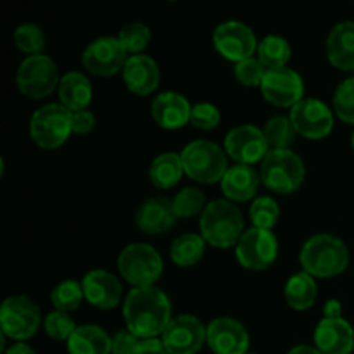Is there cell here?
<instances>
[{"label":"cell","mask_w":354,"mask_h":354,"mask_svg":"<svg viewBox=\"0 0 354 354\" xmlns=\"http://www.w3.org/2000/svg\"><path fill=\"white\" fill-rule=\"evenodd\" d=\"M287 306L296 311H306L315 304L318 296L317 282L313 277L306 272H299L290 277L283 289Z\"/></svg>","instance_id":"obj_28"},{"label":"cell","mask_w":354,"mask_h":354,"mask_svg":"<svg viewBox=\"0 0 354 354\" xmlns=\"http://www.w3.org/2000/svg\"><path fill=\"white\" fill-rule=\"evenodd\" d=\"M118 40L128 54H142L151 41V30L144 23H130L121 28Z\"/></svg>","instance_id":"obj_36"},{"label":"cell","mask_w":354,"mask_h":354,"mask_svg":"<svg viewBox=\"0 0 354 354\" xmlns=\"http://www.w3.org/2000/svg\"><path fill=\"white\" fill-rule=\"evenodd\" d=\"M313 344L322 354H353V325L346 318H324L315 328Z\"/></svg>","instance_id":"obj_19"},{"label":"cell","mask_w":354,"mask_h":354,"mask_svg":"<svg viewBox=\"0 0 354 354\" xmlns=\"http://www.w3.org/2000/svg\"><path fill=\"white\" fill-rule=\"evenodd\" d=\"M59 99L61 104L71 113L83 111L92 102V83L83 73L71 71L66 73L59 83Z\"/></svg>","instance_id":"obj_26"},{"label":"cell","mask_w":354,"mask_h":354,"mask_svg":"<svg viewBox=\"0 0 354 354\" xmlns=\"http://www.w3.org/2000/svg\"><path fill=\"white\" fill-rule=\"evenodd\" d=\"M266 68L258 57H249L235 64V78L244 86H261Z\"/></svg>","instance_id":"obj_40"},{"label":"cell","mask_w":354,"mask_h":354,"mask_svg":"<svg viewBox=\"0 0 354 354\" xmlns=\"http://www.w3.org/2000/svg\"><path fill=\"white\" fill-rule=\"evenodd\" d=\"M201 235L216 249H230L239 244L244 234V218L235 203L228 199H216L207 203L201 214Z\"/></svg>","instance_id":"obj_3"},{"label":"cell","mask_w":354,"mask_h":354,"mask_svg":"<svg viewBox=\"0 0 354 354\" xmlns=\"http://www.w3.org/2000/svg\"><path fill=\"white\" fill-rule=\"evenodd\" d=\"M128 57L130 55L120 44L118 37H100L85 48L82 62L83 68L90 75L99 76V78H109L120 71L123 73Z\"/></svg>","instance_id":"obj_11"},{"label":"cell","mask_w":354,"mask_h":354,"mask_svg":"<svg viewBox=\"0 0 354 354\" xmlns=\"http://www.w3.org/2000/svg\"><path fill=\"white\" fill-rule=\"evenodd\" d=\"M256 54H258L259 62L266 69H279L286 68V64L290 59V54H292V48H290L289 41L283 37L268 35V37H265L258 44Z\"/></svg>","instance_id":"obj_30"},{"label":"cell","mask_w":354,"mask_h":354,"mask_svg":"<svg viewBox=\"0 0 354 354\" xmlns=\"http://www.w3.org/2000/svg\"><path fill=\"white\" fill-rule=\"evenodd\" d=\"M71 121H73V133H78V135L90 133L97 124L93 113H90V111L86 109L73 113Z\"/></svg>","instance_id":"obj_42"},{"label":"cell","mask_w":354,"mask_h":354,"mask_svg":"<svg viewBox=\"0 0 354 354\" xmlns=\"http://www.w3.org/2000/svg\"><path fill=\"white\" fill-rule=\"evenodd\" d=\"M206 206L204 192L199 189H194V187L180 190L173 199V209H175L176 218H192L197 214H203Z\"/></svg>","instance_id":"obj_34"},{"label":"cell","mask_w":354,"mask_h":354,"mask_svg":"<svg viewBox=\"0 0 354 354\" xmlns=\"http://www.w3.org/2000/svg\"><path fill=\"white\" fill-rule=\"evenodd\" d=\"M73 113L62 104H47L35 111L30 121V135L45 151H54L66 144L73 133Z\"/></svg>","instance_id":"obj_6"},{"label":"cell","mask_w":354,"mask_h":354,"mask_svg":"<svg viewBox=\"0 0 354 354\" xmlns=\"http://www.w3.org/2000/svg\"><path fill=\"white\" fill-rule=\"evenodd\" d=\"M137 354H168L165 342L161 337L140 339L137 348Z\"/></svg>","instance_id":"obj_43"},{"label":"cell","mask_w":354,"mask_h":354,"mask_svg":"<svg viewBox=\"0 0 354 354\" xmlns=\"http://www.w3.org/2000/svg\"><path fill=\"white\" fill-rule=\"evenodd\" d=\"M204 251H206V241L203 239V235L183 234L173 241L169 256L176 266L190 268L203 259Z\"/></svg>","instance_id":"obj_29"},{"label":"cell","mask_w":354,"mask_h":354,"mask_svg":"<svg viewBox=\"0 0 354 354\" xmlns=\"http://www.w3.org/2000/svg\"><path fill=\"white\" fill-rule=\"evenodd\" d=\"M140 339L130 330H120L113 337V349L111 354H137V348Z\"/></svg>","instance_id":"obj_41"},{"label":"cell","mask_w":354,"mask_h":354,"mask_svg":"<svg viewBox=\"0 0 354 354\" xmlns=\"http://www.w3.org/2000/svg\"><path fill=\"white\" fill-rule=\"evenodd\" d=\"M168 354H197L207 344V327L194 315L171 318L161 335Z\"/></svg>","instance_id":"obj_13"},{"label":"cell","mask_w":354,"mask_h":354,"mask_svg":"<svg viewBox=\"0 0 354 354\" xmlns=\"http://www.w3.org/2000/svg\"><path fill=\"white\" fill-rule=\"evenodd\" d=\"M296 133L310 140H322L334 130V114L330 107L318 99H303L290 109Z\"/></svg>","instance_id":"obj_14"},{"label":"cell","mask_w":354,"mask_h":354,"mask_svg":"<svg viewBox=\"0 0 354 354\" xmlns=\"http://www.w3.org/2000/svg\"><path fill=\"white\" fill-rule=\"evenodd\" d=\"M3 354H37L35 349L26 342H14L9 349H6Z\"/></svg>","instance_id":"obj_45"},{"label":"cell","mask_w":354,"mask_h":354,"mask_svg":"<svg viewBox=\"0 0 354 354\" xmlns=\"http://www.w3.org/2000/svg\"><path fill=\"white\" fill-rule=\"evenodd\" d=\"M263 133H265L266 142H268L270 151H273V149H289L290 144L294 142V137H296V128H294L290 118L273 116L265 124Z\"/></svg>","instance_id":"obj_32"},{"label":"cell","mask_w":354,"mask_h":354,"mask_svg":"<svg viewBox=\"0 0 354 354\" xmlns=\"http://www.w3.org/2000/svg\"><path fill=\"white\" fill-rule=\"evenodd\" d=\"M249 346L248 328L235 318L220 317L207 325V348L213 354H245Z\"/></svg>","instance_id":"obj_17"},{"label":"cell","mask_w":354,"mask_h":354,"mask_svg":"<svg viewBox=\"0 0 354 354\" xmlns=\"http://www.w3.org/2000/svg\"><path fill=\"white\" fill-rule=\"evenodd\" d=\"M159 78H161V73L154 59L144 54L128 57L123 69V80L131 93L142 97L149 95L158 88Z\"/></svg>","instance_id":"obj_21"},{"label":"cell","mask_w":354,"mask_h":354,"mask_svg":"<svg viewBox=\"0 0 354 354\" xmlns=\"http://www.w3.org/2000/svg\"><path fill=\"white\" fill-rule=\"evenodd\" d=\"M83 299H85L83 286L76 280H64L55 286L50 292V303L54 304L55 310L66 311V313L78 310Z\"/></svg>","instance_id":"obj_31"},{"label":"cell","mask_w":354,"mask_h":354,"mask_svg":"<svg viewBox=\"0 0 354 354\" xmlns=\"http://www.w3.org/2000/svg\"><path fill=\"white\" fill-rule=\"evenodd\" d=\"M225 151L237 165H256L270 152L265 133L254 124L232 128L225 137Z\"/></svg>","instance_id":"obj_15"},{"label":"cell","mask_w":354,"mask_h":354,"mask_svg":"<svg viewBox=\"0 0 354 354\" xmlns=\"http://www.w3.org/2000/svg\"><path fill=\"white\" fill-rule=\"evenodd\" d=\"M287 354H322L320 349L317 346H310V344H297L294 346Z\"/></svg>","instance_id":"obj_46"},{"label":"cell","mask_w":354,"mask_h":354,"mask_svg":"<svg viewBox=\"0 0 354 354\" xmlns=\"http://www.w3.org/2000/svg\"><path fill=\"white\" fill-rule=\"evenodd\" d=\"M263 185L277 194H292L299 190L306 178L304 162L290 149H273L259 166Z\"/></svg>","instance_id":"obj_4"},{"label":"cell","mask_w":354,"mask_h":354,"mask_svg":"<svg viewBox=\"0 0 354 354\" xmlns=\"http://www.w3.org/2000/svg\"><path fill=\"white\" fill-rule=\"evenodd\" d=\"M235 256L245 270L261 272L277 261L279 242L272 230L252 227L242 234L241 241L235 245Z\"/></svg>","instance_id":"obj_10"},{"label":"cell","mask_w":354,"mask_h":354,"mask_svg":"<svg viewBox=\"0 0 354 354\" xmlns=\"http://www.w3.org/2000/svg\"><path fill=\"white\" fill-rule=\"evenodd\" d=\"M14 44L24 54L37 55L45 47V33L37 24L24 23L14 31Z\"/></svg>","instance_id":"obj_35"},{"label":"cell","mask_w":354,"mask_h":354,"mask_svg":"<svg viewBox=\"0 0 354 354\" xmlns=\"http://www.w3.org/2000/svg\"><path fill=\"white\" fill-rule=\"evenodd\" d=\"M16 83L24 97L40 100L52 95L59 88L57 64L48 55H28L17 68Z\"/></svg>","instance_id":"obj_8"},{"label":"cell","mask_w":354,"mask_h":354,"mask_svg":"<svg viewBox=\"0 0 354 354\" xmlns=\"http://www.w3.org/2000/svg\"><path fill=\"white\" fill-rule=\"evenodd\" d=\"M327 59L341 71H354V21L334 26L327 37Z\"/></svg>","instance_id":"obj_24"},{"label":"cell","mask_w":354,"mask_h":354,"mask_svg":"<svg viewBox=\"0 0 354 354\" xmlns=\"http://www.w3.org/2000/svg\"><path fill=\"white\" fill-rule=\"evenodd\" d=\"M69 354H111L113 337L97 325H80L66 342Z\"/></svg>","instance_id":"obj_25"},{"label":"cell","mask_w":354,"mask_h":354,"mask_svg":"<svg viewBox=\"0 0 354 354\" xmlns=\"http://www.w3.org/2000/svg\"><path fill=\"white\" fill-rule=\"evenodd\" d=\"M299 263L303 272L313 279H332L344 273L349 266V249L335 235L318 234L304 242Z\"/></svg>","instance_id":"obj_2"},{"label":"cell","mask_w":354,"mask_h":354,"mask_svg":"<svg viewBox=\"0 0 354 354\" xmlns=\"http://www.w3.org/2000/svg\"><path fill=\"white\" fill-rule=\"evenodd\" d=\"M249 216H251L252 227L254 228L273 230L277 227V223H279L280 207L277 204V201L272 199V197H258L251 204Z\"/></svg>","instance_id":"obj_33"},{"label":"cell","mask_w":354,"mask_h":354,"mask_svg":"<svg viewBox=\"0 0 354 354\" xmlns=\"http://www.w3.org/2000/svg\"><path fill=\"white\" fill-rule=\"evenodd\" d=\"M324 318H342V304L337 299H328L324 306Z\"/></svg>","instance_id":"obj_44"},{"label":"cell","mask_w":354,"mask_h":354,"mask_svg":"<svg viewBox=\"0 0 354 354\" xmlns=\"http://www.w3.org/2000/svg\"><path fill=\"white\" fill-rule=\"evenodd\" d=\"M334 111L339 120L348 124H354V76L344 80L335 88Z\"/></svg>","instance_id":"obj_38"},{"label":"cell","mask_w":354,"mask_h":354,"mask_svg":"<svg viewBox=\"0 0 354 354\" xmlns=\"http://www.w3.org/2000/svg\"><path fill=\"white\" fill-rule=\"evenodd\" d=\"M213 44L221 57L235 64L252 57L258 50L254 31L241 21H225L218 24L213 33Z\"/></svg>","instance_id":"obj_12"},{"label":"cell","mask_w":354,"mask_h":354,"mask_svg":"<svg viewBox=\"0 0 354 354\" xmlns=\"http://www.w3.org/2000/svg\"><path fill=\"white\" fill-rule=\"evenodd\" d=\"M261 93L277 107H290L304 99V82L297 71L290 68L266 69L261 82Z\"/></svg>","instance_id":"obj_16"},{"label":"cell","mask_w":354,"mask_h":354,"mask_svg":"<svg viewBox=\"0 0 354 354\" xmlns=\"http://www.w3.org/2000/svg\"><path fill=\"white\" fill-rule=\"evenodd\" d=\"M245 354H258V353H251V351H249V353H245Z\"/></svg>","instance_id":"obj_48"},{"label":"cell","mask_w":354,"mask_h":354,"mask_svg":"<svg viewBox=\"0 0 354 354\" xmlns=\"http://www.w3.org/2000/svg\"><path fill=\"white\" fill-rule=\"evenodd\" d=\"M351 145H353V151H354V131H353V137H351Z\"/></svg>","instance_id":"obj_47"},{"label":"cell","mask_w":354,"mask_h":354,"mask_svg":"<svg viewBox=\"0 0 354 354\" xmlns=\"http://www.w3.org/2000/svg\"><path fill=\"white\" fill-rule=\"evenodd\" d=\"M41 324L37 304L26 296L7 297L0 308V327L6 337L14 342H24L33 337Z\"/></svg>","instance_id":"obj_9"},{"label":"cell","mask_w":354,"mask_h":354,"mask_svg":"<svg viewBox=\"0 0 354 354\" xmlns=\"http://www.w3.org/2000/svg\"><path fill=\"white\" fill-rule=\"evenodd\" d=\"M85 301L97 310H113L121 303L123 287L121 282L106 270H92L82 282Z\"/></svg>","instance_id":"obj_18"},{"label":"cell","mask_w":354,"mask_h":354,"mask_svg":"<svg viewBox=\"0 0 354 354\" xmlns=\"http://www.w3.org/2000/svg\"><path fill=\"white\" fill-rule=\"evenodd\" d=\"M183 175L185 169H183L182 156L176 152H165L158 156L149 168V180L156 189L161 190H169L178 185Z\"/></svg>","instance_id":"obj_27"},{"label":"cell","mask_w":354,"mask_h":354,"mask_svg":"<svg viewBox=\"0 0 354 354\" xmlns=\"http://www.w3.org/2000/svg\"><path fill=\"white\" fill-rule=\"evenodd\" d=\"M221 114L214 104L209 102H199L192 106V113H190V124L197 130L209 131L220 124Z\"/></svg>","instance_id":"obj_39"},{"label":"cell","mask_w":354,"mask_h":354,"mask_svg":"<svg viewBox=\"0 0 354 354\" xmlns=\"http://www.w3.org/2000/svg\"><path fill=\"white\" fill-rule=\"evenodd\" d=\"M185 175L199 183L221 182L227 173V156L220 145L209 140H194L182 151Z\"/></svg>","instance_id":"obj_5"},{"label":"cell","mask_w":354,"mask_h":354,"mask_svg":"<svg viewBox=\"0 0 354 354\" xmlns=\"http://www.w3.org/2000/svg\"><path fill=\"white\" fill-rule=\"evenodd\" d=\"M176 221L175 209H173V201L165 197H152L147 199L137 211L135 223L144 234L147 235H161L173 228Z\"/></svg>","instance_id":"obj_22"},{"label":"cell","mask_w":354,"mask_h":354,"mask_svg":"<svg viewBox=\"0 0 354 354\" xmlns=\"http://www.w3.org/2000/svg\"><path fill=\"white\" fill-rule=\"evenodd\" d=\"M78 325L75 324V320L71 318V315L66 313V311L54 310L52 313H48L44 320V330L54 341L68 342L69 337L73 335V332L76 330Z\"/></svg>","instance_id":"obj_37"},{"label":"cell","mask_w":354,"mask_h":354,"mask_svg":"<svg viewBox=\"0 0 354 354\" xmlns=\"http://www.w3.org/2000/svg\"><path fill=\"white\" fill-rule=\"evenodd\" d=\"M221 192L232 203H248L256 196L261 176L248 165H234L221 180Z\"/></svg>","instance_id":"obj_23"},{"label":"cell","mask_w":354,"mask_h":354,"mask_svg":"<svg viewBox=\"0 0 354 354\" xmlns=\"http://www.w3.org/2000/svg\"><path fill=\"white\" fill-rule=\"evenodd\" d=\"M127 330L138 339L161 337L171 322V303L158 287H133L123 303Z\"/></svg>","instance_id":"obj_1"},{"label":"cell","mask_w":354,"mask_h":354,"mask_svg":"<svg viewBox=\"0 0 354 354\" xmlns=\"http://www.w3.org/2000/svg\"><path fill=\"white\" fill-rule=\"evenodd\" d=\"M118 270L130 286L152 287L162 275L161 254L152 245L135 242L121 251Z\"/></svg>","instance_id":"obj_7"},{"label":"cell","mask_w":354,"mask_h":354,"mask_svg":"<svg viewBox=\"0 0 354 354\" xmlns=\"http://www.w3.org/2000/svg\"><path fill=\"white\" fill-rule=\"evenodd\" d=\"M192 106L189 100L176 92L159 93L151 106V116L165 130H178L190 123Z\"/></svg>","instance_id":"obj_20"}]
</instances>
